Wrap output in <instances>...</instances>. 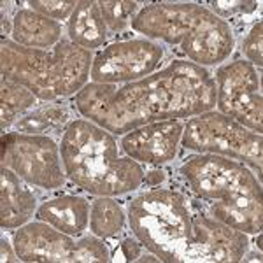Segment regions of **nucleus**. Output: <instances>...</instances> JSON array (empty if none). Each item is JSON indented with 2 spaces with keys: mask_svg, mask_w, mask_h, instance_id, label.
Listing matches in <instances>:
<instances>
[{
  "mask_svg": "<svg viewBox=\"0 0 263 263\" xmlns=\"http://www.w3.org/2000/svg\"><path fill=\"white\" fill-rule=\"evenodd\" d=\"M2 167L11 168L41 192H57L67 184L60 144L51 135L4 132Z\"/></svg>",
  "mask_w": 263,
  "mask_h": 263,
  "instance_id": "nucleus-8",
  "label": "nucleus"
},
{
  "mask_svg": "<svg viewBox=\"0 0 263 263\" xmlns=\"http://www.w3.org/2000/svg\"><path fill=\"white\" fill-rule=\"evenodd\" d=\"M213 11L214 14H218L219 18H223L224 21L233 20L237 16H246L251 14L258 9L260 4L258 2H213Z\"/></svg>",
  "mask_w": 263,
  "mask_h": 263,
  "instance_id": "nucleus-24",
  "label": "nucleus"
},
{
  "mask_svg": "<svg viewBox=\"0 0 263 263\" xmlns=\"http://www.w3.org/2000/svg\"><path fill=\"white\" fill-rule=\"evenodd\" d=\"M0 253H2V263H6V261L18 263L20 261L18 254H16V249H14V244L9 242V240L6 239V235H2V239H0Z\"/></svg>",
  "mask_w": 263,
  "mask_h": 263,
  "instance_id": "nucleus-27",
  "label": "nucleus"
},
{
  "mask_svg": "<svg viewBox=\"0 0 263 263\" xmlns=\"http://www.w3.org/2000/svg\"><path fill=\"white\" fill-rule=\"evenodd\" d=\"M107 263L112 261V254L109 246L105 244V239L93 235H81L78 237L76 244V263Z\"/></svg>",
  "mask_w": 263,
  "mask_h": 263,
  "instance_id": "nucleus-21",
  "label": "nucleus"
},
{
  "mask_svg": "<svg viewBox=\"0 0 263 263\" xmlns=\"http://www.w3.org/2000/svg\"><path fill=\"white\" fill-rule=\"evenodd\" d=\"M91 202L81 195H58L42 200L35 218L70 237H81L90 227Z\"/></svg>",
  "mask_w": 263,
  "mask_h": 263,
  "instance_id": "nucleus-15",
  "label": "nucleus"
},
{
  "mask_svg": "<svg viewBox=\"0 0 263 263\" xmlns=\"http://www.w3.org/2000/svg\"><path fill=\"white\" fill-rule=\"evenodd\" d=\"M27 6L51 20L63 23V21H69L78 2L76 0H32V2H27Z\"/></svg>",
  "mask_w": 263,
  "mask_h": 263,
  "instance_id": "nucleus-23",
  "label": "nucleus"
},
{
  "mask_svg": "<svg viewBox=\"0 0 263 263\" xmlns=\"http://www.w3.org/2000/svg\"><path fill=\"white\" fill-rule=\"evenodd\" d=\"M132 30L160 44L174 46L200 67H219L235 51L230 21L198 2H151L141 6Z\"/></svg>",
  "mask_w": 263,
  "mask_h": 263,
  "instance_id": "nucleus-5",
  "label": "nucleus"
},
{
  "mask_svg": "<svg viewBox=\"0 0 263 263\" xmlns=\"http://www.w3.org/2000/svg\"><path fill=\"white\" fill-rule=\"evenodd\" d=\"M67 28L32 7H18L11 16V41L23 48L51 49L62 42Z\"/></svg>",
  "mask_w": 263,
  "mask_h": 263,
  "instance_id": "nucleus-14",
  "label": "nucleus"
},
{
  "mask_svg": "<svg viewBox=\"0 0 263 263\" xmlns=\"http://www.w3.org/2000/svg\"><path fill=\"white\" fill-rule=\"evenodd\" d=\"M165 60V46L146 37L111 42L97 51L90 72L91 83L125 84L156 72Z\"/></svg>",
  "mask_w": 263,
  "mask_h": 263,
  "instance_id": "nucleus-10",
  "label": "nucleus"
},
{
  "mask_svg": "<svg viewBox=\"0 0 263 263\" xmlns=\"http://www.w3.org/2000/svg\"><path fill=\"white\" fill-rule=\"evenodd\" d=\"M240 51L244 54V60H248L258 70L263 65V21L258 20L251 27V30L246 33Z\"/></svg>",
  "mask_w": 263,
  "mask_h": 263,
  "instance_id": "nucleus-22",
  "label": "nucleus"
},
{
  "mask_svg": "<svg viewBox=\"0 0 263 263\" xmlns=\"http://www.w3.org/2000/svg\"><path fill=\"white\" fill-rule=\"evenodd\" d=\"M144 246L139 242L137 239L134 237V233L120 242V253H121V261H137V258L142 254Z\"/></svg>",
  "mask_w": 263,
  "mask_h": 263,
  "instance_id": "nucleus-25",
  "label": "nucleus"
},
{
  "mask_svg": "<svg viewBox=\"0 0 263 263\" xmlns=\"http://www.w3.org/2000/svg\"><path fill=\"white\" fill-rule=\"evenodd\" d=\"M37 105H39V99L28 88L2 78V83H0V126H2V132H9L20 118H23Z\"/></svg>",
  "mask_w": 263,
  "mask_h": 263,
  "instance_id": "nucleus-19",
  "label": "nucleus"
},
{
  "mask_svg": "<svg viewBox=\"0 0 263 263\" xmlns=\"http://www.w3.org/2000/svg\"><path fill=\"white\" fill-rule=\"evenodd\" d=\"M181 147L192 153H207L237 160L248 165L261 181L263 137L232 118L213 111L184 121Z\"/></svg>",
  "mask_w": 263,
  "mask_h": 263,
  "instance_id": "nucleus-7",
  "label": "nucleus"
},
{
  "mask_svg": "<svg viewBox=\"0 0 263 263\" xmlns=\"http://www.w3.org/2000/svg\"><path fill=\"white\" fill-rule=\"evenodd\" d=\"M83 118L112 135L165 120H184L216 109V81L205 67L174 58L147 78L125 84L88 83L74 97Z\"/></svg>",
  "mask_w": 263,
  "mask_h": 263,
  "instance_id": "nucleus-2",
  "label": "nucleus"
},
{
  "mask_svg": "<svg viewBox=\"0 0 263 263\" xmlns=\"http://www.w3.org/2000/svg\"><path fill=\"white\" fill-rule=\"evenodd\" d=\"M128 216L116 197H95L90 207V232L100 239H114L126 230Z\"/></svg>",
  "mask_w": 263,
  "mask_h": 263,
  "instance_id": "nucleus-18",
  "label": "nucleus"
},
{
  "mask_svg": "<svg viewBox=\"0 0 263 263\" xmlns=\"http://www.w3.org/2000/svg\"><path fill=\"white\" fill-rule=\"evenodd\" d=\"M39 207V193L11 168L0 167V227L18 230L32 221Z\"/></svg>",
  "mask_w": 263,
  "mask_h": 263,
  "instance_id": "nucleus-13",
  "label": "nucleus"
},
{
  "mask_svg": "<svg viewBox=\"0 0 263 263\" xmlns=\"http://www.w3.org/2000/svg\"><path fill=\"white\" fill-rule=\"evenodd\" d=\"M67 39L76 46L93 51L107 44L109 30L102 18L99 2L95 0H79L74 12L67 21Z\"/></svg>",
  "mask_w": 263,
  "mask_h": 263,
  "instance_id": "nucleus-16",
  "label": "nucleus"
},
{
  "mask_svg": "<svg viewBox=\"0 0 263 263\" xmlns=\"http://www.w3.org/2000/svg\"><path fill=\"white\" fill-rule=\"evenodd\" d=\"M128 227L146 251L167 263H237L249 235L228 227L190 190L156 186L126 202Z\"/></svg>",
  "mask_w": 263,
  "mask_h": 263,
  "instance_id": "nucleus-1",
  "label": "nucleus"
},
{
  "mask_svg": "<svg viewBox=\"0 0 263 263\" xmlns=\"http://www.w3.org/2000/svg\"><path fill=\"white\" fill-rule=\"evenodd\" d=\"M181 184L209 207L211 214L248 235L263 228L261 181L242 162L193 153L179 167Z\"/></svg>",
  "mask_w": 263,
  "mask_h": 263,
  "instance_id": "nucleus-3",
  "label": "nucleus"
},
{
  "mask_svg": "<svg viewBox=\"0 0 263 263\" xmlns=\"http://www.w3.org/2000/svg\"><path fill=\"white\" fill-rule=\"evenodd\" d=\"M67 179L93 197H125L144 184V167L123 155L116 137L86 118H74L60 137Z\"/></svg>",
  "mask_w": 263,
  "mask_h": 263,
  "instance_id": "nucleus-4",
  "label": "nucleus"
},
{
  "mask_svg": "<svg viewBox=\"0 0 263 263\" xmlns=\"http://www.w3.org/2000/svg\"><path fill=\"white\" fill-rule=\"evenodd\" d=\"M93 51L63 39L51 49L23 48L11 39L0 44V74L20 83L42 102L76 97L90 83Z\"/></svg>",
  "mask_w": 263,
  "mask_h": 263,
  "instance_id": "nucleus-6",
  "label": "nucleus"
},
{
  "mask_svg": "<svg viewBox=\"0 0 263 263\" xmlns=\"http://www.w3.org/2000/svg\"><path fill=\"white\" fill-rule=\"evenodd\" d=\"M182 130V120L147 123L121 135L120 147L123 155L137 163L162 167L174 162L179 155Z\"/></svg>",
  "mask_w": 263,
  "mask_h": 263,
  "instance_id": "nucleus-11",
  "label": "nucleus"
},
{
  "mask_svg": "<svg viewBox=\"0 0 263 263\" xmlns=\"http://www.w3.org/2000/svg\"><path fill=\"white\" fill-rule=\"evenodd\" d=\"M99 7L109 33H123L132 27L141 4L132 0H99Z\"/></svg>",
  "mask_w": 263,
  "mask_h": 263,
  "instance_id": "nucleus-20",
  "label": "nucleus"
},
{
  "mask_svg": "<svg viewBox=\"0 0 263 263\" xmlns=\"http://www.w3.org/2000/svg\"><path fill=\"white\" fill-rule=\"evenodd\" d=\"M167 181V172L163 168H153V171L144 174V184L147 188H156V186H162Z\"/></svg>",
  "mask_w": 263,
  "mask_h": 263,
  "instance_id": "nucleus-26",
  "label": "nucleus"
},
{
  "mask_svg": "<svg viewBox=\"0 0 263 263\" xmlns=\"http://www.w3.org/2000/svg\"><path fill=\"white\" fill-rule=\"evenodd\" d=\"M74 120L70 112V107L67 104L58 102H46L37 105L30 112H27L23 118H20L12 126V132L30 135H60L63 134L65 126Z\"/></svg>",
  "mask_w": 263,
  "mask_h": 263,
  "instance_id": "nucleus-17",
  "label": "nucleus"
},
{
  "mask_svg": "<svg viewBox=\"0 0 263 263\" xmlns=\"http://www.w3.org/2000/svg\"><path fill=\"white\" fill-rule=\"evenodd\" d=\"M216 111L246 128L263 132V95L260 72L244 58L219 65L214 72Z\"/></svg>",
  "mask_w": 263,
  "mask_h": 263,
  "instance_id": "nucleus-9",
  "label": "nucleus"
},
{
  "mask_svg": "<svg viewBox=\"0 0 263 263\" xmlns=\"http://www.w3.org/2000/svg\"><path fill=\"white\" fill-rule=\"evenodd\" d=\"M16 254L25 263H76L78 239L57 230L51 224L28 221L12 237Z\"/></svg>",
  "mask_w": 263,
  "mask_h": 263,
  "instance_id": "nucleus-12",
  "label": "nucleus"
}]
</instances>
